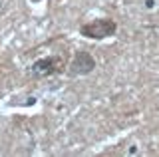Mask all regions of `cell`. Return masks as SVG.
<instances>
[{
  "label": "cell",
  "mask_w": 159,
  "mask_h": 157,
  "mask_svg": "<svg viewBox=\"0 0 159 157\" xmlns=\"http://www.w3.org/2000/svg\"><path fill=\"white\" fill-rule=\"evenodd\" d=\"M66 68V60L60 56H46L40 58L32 64V76L34 78H50V76H58V74L64 72Z\"/></svg>",
  "instance_id": "2"
},
{
  "label": "cell",
  "mask_w": 159,
  "mask_h": 157,
  "mask_svg": "<svg viewBox=\"0 0 159 157\" xmlns=\"http://www.w3.org/2000/svg\"><path fill=\"white\" fill-rule=\"evenodd\" d=\"M93 68H96V60L92 54L86 50H78L68 66V76H86L93 72Z\"/></svg>",
  "instance_id": "3"
},
{
  "label": "cell",
  "mask_w": 159,
  "mask_h": 157,
  "mask_svg": "<svg viewBox=\"0 0 159 157\" xmlns=\"http://www.w3.org/2000/svg\"><path fill=\"white\" fill-rule=\"evenodd\" d=\"M116 32H117V22L111 18H96V20L84 24L80 28V34L89 38V40H106Z\"/></svg>",
  "instance_id": "1"
}]
</instances>
